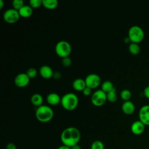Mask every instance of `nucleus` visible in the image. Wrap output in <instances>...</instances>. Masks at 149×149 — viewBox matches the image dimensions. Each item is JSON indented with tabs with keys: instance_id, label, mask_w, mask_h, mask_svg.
<instances>
[{
	"instance_id": "f257e3e1",
	"label": "nucleus",
	"mask_w": 149,
	"mask_h": 149,
	"mask_svg": "<svg viewBox=\"0 0 149 149\" xmlns=\"http://www.w3.org/2000/svg\"><path fill=\"white\" fill-rule=\"evenodd\" d=\"M80 137L81 134L79 130L74 127L65 129L61 134V140L62 144L69 147L77 144Z\"/></svg>"
},
{
	"instance_id": "f03ea898",
	"label": "nucleus",
	"mask_w": 149,
	"mask_h": 149,
	"mask_svg": "<svg viewBox=\"0 0 149 149\" xmlns=\"http://www.w3.org/2000/svg\"><path fill=\"white\" fill-rule=\"evenodd\" d=\"M35 115L38 121L42 123H46L49 122L52 119L54 111L49 106L42 105L37 107Z\"/></svg>"
},
{
	"instance_id": "7ed1b4c3",
	"label": "nucleus",
	"mask_w": 149,
	"mask_h": 149,
	"mask_svg": "<svg viewBox=\"0 0 149 149\" xmlns=\"http://www.w3.org/2000/svg\"><path fill=\"white\" fill-rule=\"evenodd\" d=\"M78 97L73 93H66L61 97V104L66 110L72 111L78 105Z\"/></svg>"
},
{
	"instance_id": "20e7f679",
	"label": "nucleus",
	"mask_w": 149,
	"mask_h": 149,
	"mask_svg": "<svg viewBox=\"0 0 149 149\" xmlns=\"http://www.w3.org/2000/svg\"><path fill=\"white\" fill-rule=\"evenodd\" d=\"M144 36V31L139 26H133L128 31V37L131 42L138 44L143 40Z\"/></svg>"
},
{
	"instance_id": "39448f33",
	"label": "nucleus",
	"mask_w": 149,
	"mask_h": 149,
	"mask_svg": "<svg viewBox=\"0 0 149 149\" xmlns=\"http://www.w3.org/2000/svg\"><path fill=\"white\" fill-rule=\"evenodd\" d=\"M71 52V45L66 41H60L55 45V52L61 58L68 57Z\"/></svg>"
},
{
	"instance_id": "423d86ee",
	"label": "nucleus",
	"mask_w": 149,
	"mask_h": 149,
	"mask_svg": "<svg viewBox=\"0 0 149 149\" xmlns=\"http://www.w3.org/2000/svg\"><path fill=\"white\" fill-rule=\"evenodd\" d=\"M107 100V93L104 92L101 89L94 92L91 97V103L97 107L104 105Z\"/></svg>"
},
{
	"instance_id": "0eeeda50",
	"label": "nucleus",
	"mask_w": 149,
	"mask_h": 149,
	"mask_svg": "<svg viewBox=\"0 0 149 149\" xmlns=\"http://www.w3.org/2000/svg\"><path fill=\"white\" fill-rule=\"evenodd\" d=\"M20 15L19 11L13 9H8L6 10L3 14V20L10 24L15 23L17 22L20 19Z\"/></svg>"
},
{
	"instance_id": "6e6552de",
	"label": "nucleus",
	"mask_w": 149,
	"mask_h": 149,
	"mask_svg": "<svg viewBox=\"0 0 149 149\" xmlns=\"http://www.w3.org/2000/svg\"><path fill=\"white\" fill-rule=\"evenodd\" d=\"M86 86L93 89L97 88L101 83L100 77L95 73L88 74L84 79Z\"/></svg>"
},
{
	"instance_id": "1a4fd4ad",
	"label": "nucleus",
	"mask_w": 149,
	"mask_h": 149,
	"mask_svg": "<svg viewBox=\"0 0 149 149\" xmlns=\"http://www.w3.org/2000/svg\"><path fill=\"white\" fill-rule=\"evenodd\" d=\"M30 77L26 73H20L16 75L14 79L15 84L19 87H24L27 86L30 82Z\"/></svg>"
},
{
	"instance_id": "9d476101",
	"label": "nucleus",
	"mask_w": 149,
	"mask_h": 149,
	"mask_svg": "<svg viewBox=\"0 0 149 149\" xmlns=\"http://www.w3.org/2000/svg\"><path fill=\"white\" fill-rule=\"evenodd\" d=\"M139 120L144 125L149 126V105L142 106L139 112Z\"/></svg>"
},
{
	"instance_id": "9b49d317",
	"label": "nucleus",
	"mask_w": 149,
	"mask_h": 149,
	"mask_svg": "<svg viewBox=\"0 0 149 149\" xmlns=\"http://www.w3.org/2000/svg\"><path fill=\"white\" fill-rule=\"evenodd\" d=\"M145 125L140 120H136L131 125L130 129L133 134L135 135H140L142 134L144 130Z\"/></svg>"
},
{
	"instance_id": "f8f14e48",
	"label": "nucleus",
	"mask_w": 149,
	"mask_h": 149,
	"mask_svg": "<svg viewBox=\"0 0 149 149\" xmlns=\"http://www.w3.org/2000/svg\"><path fill=\"white\" fill-rule=\"evenodd\" d=\"M40 76L46 79L51 78L54 75V72L52 68L48 65H43L40 68Z\"/></svg>"
},
{
	"instance_id": "ddd939ff",
	"label": "nucleus",
	"mask_w": 149,
	"mask_h": 149,
	"mask_svg": "<svg viewBox=\"0 0 149 149\" xmlns=\"http://www.w3.org/2000/svg\"><path fill=\"white\" fill-rule=\"evenodd\" d=\"M135 109V106L131 101H125L122 105V110L123 112L126 115L133 113Z\"/></svg>"
},
{
	"instance_id": "4468645a",
	"label": "nucleus",
	"mask_w": 149,
	"mask_h": 149,
	"mask_svg": "<svg viewBox=\"0 0 149 149\" xmlns=\"http://www.w3.org/2000/svg\"><path fill=\"white\" fill-rule=\"evenodd\" d=\"M47 101L49 104L51 105H56L61 102V98L57 93H51L48 94Z\"/></svg>"
},
{
	"instance_id": "2eb2a0df",
	"label": "nucleus",
	"mask_w": 149,
	"mask_h": 149,
	"mask_svg": "<svg viewBox=\"0 0 149 149\" xmlns=\"http://www.w3.org/2000/svg\"><path fill=\"white\" fill-rule=\"evenodd\" d=\"M72 86L75 90L78 91H82L86 87V84L84 79L78 78L73 81Z\"/></svg>"
},
{
	"instance_id": "dca6fc26",
	"label": "nucleus",
	"mask_w": 149,
	"mask_h": 149,
	"mask_svg": "<svg viewBox=\"0 0 149 149\" xmlns=\"http://www.w3.org/2000/svg\"><path fill=\"white\" fill-rule=\"evenodd\" d=\"M33 8L30 5H24L19 10V13L21 17H29L33 14Z\"/></svg>"
},
{
	"instance_id": "f3484780",
	"label": "nucleus",
	"mask_w": 149,
	"mask_h": 149,
	"mask_svg": "<svg viewBox=\"0 0 149 149\" xmlns=\"http://www.w3.org/2000/svg\"><path fill=\"white\" fill-rule=\"evenodd\" d=\"M31 102L34 106H36L37 107H40L42 105L43 97L40 94H34L31 97Z\"/></svg>"
},
{
	"instance_id": "a211bd4d",
	"label": "nucleus",
	"mask_w": 149,
	"mask_h": 149,
	"mask_svg": "<svg viewBox=\"0 0 149 149\" xmlns=\"http://www.w3.org/2000/svg\"><path fill=\"white\" fill-rule=\"evenodd\" d=\"M45 8L48 9H54L58 5L57 0H42V4Z\"/></svg>"
},
{
	"instance_id": "6ab92c4d",
	"label": "nucleus",
	"mask_w": 149,
	"mask_h": 149,
	"mask_svg": "<svg viewBox=\"0 0 149 149\" xmlns=\"http://www.w3.org/2000/svg\"><path fill=\"white\" fill-rule=\"evenodd\" d=\"M115 87L111 81L106 80L104 81L101 85V90L105 93H108L112 91Z\"/></svg>"
},
{
	"instance_id": "aec40b11",
	"label": "nucleus",
	"mask_w": 149,
	"mask_h": 149,
	"mask_svg": "<svg viewBox=\"0 0 149 149\" xmlns=\"http://www.w3.org/2000/svg\"><path fill=\"white\" fill-rule=\"evenodd\" d=\"M129 51L132 54L136 55L139 53L140 48L137 43L131 42L129 45Z\"/></svg>"
},
{
	"instance_id": "412c9836",
	"label": "nucleus",
	"mask_w": 149,
	"mask_h": 149,
	"mask_svg": "<svg viewBox=\"0 0 149 149\" xmlns=\"http://www.w3.org/2000/svg\"><path fill=\"white\" fill-rule=\"evenodd\" d=\"M107 100L112 103L115 102L117 100V95L116 94V89L114 88L112 91L107 93Z\"/></svg>"
},
{
	"instance_id": "4be33fe9",
	"label": "nucleus",
	"mask_w": 149,
	"mask_h": 149,
	"mask_svg": "<svg viewBox=\"0 0 149 149\" xmlns=\"http://www.w3.org/2000/svg\"><path fill=\"white\" fill-rule=\"evenodd\" d=\"M120 96L121 97V98L124 100L125 101H129L130 98L132 97V93L131 92L127 90V89H124L123 90L120 94Z\"/></svg>"
},
{
	"instance_id": "5701e85b",
	"label": "nucleus",
	"mask_w": 149,
	"mask_h": 149,
	"mask_svg": "<svg viewBox=\"0 0 149 149\" xmlns=\"http://www.w3.org/2000/svg\"><path fill=\"white\" fill-rule=\"evenodd\" d=\"M24 1L23 0H13L12 1V6L13 8L19 10L24 6Z\"/></svg>"
},
{
	"instance_id": "b1692460",
	"label": "nucleus",
	"mask_w": 149,
	"mask_h": 149,
	"mask_svg": "<svg viewBox=\"0 0 149 149\" xmlns=\"http://www.w3.org/2000/svg\"><path fill=\"white\" fill-rule=\"evenodd\" d=\"M91 149H104V143L100 140H95L91 145Z\"/></svg>"
},
{
	"instance_id": "393cba45",
	"label": "nucleus",
	"mask_w": 149,
	"mask_h": 149,
	"mask_svg": "<svg viewBox=\"0 0 149 149\" xmlns=\"http://www.w3.org/2000/svg\"><path fill=\"white\" fill-rule=\"evenodd\" d=\"M29 3L32 8H37L42 5V0H30Z\"/></svg>"
},
{
	"instance_id": "a878e982",
	"label": "nucleus",
	"mask_w": 149,
	"mask_h": 149,
	"mask_svg": "<svg viewBox=\"0 0 149 149\" xmlns=\"http://www.w3.org/2000/svg\"><path fill=\"white\" fill-rule=\"evenodd\" d=\"M26 74L30 77V79L34 78L37 76V70L35 68H30L27 69V70L26 72Z\"/></svg>"
},
{
	"instance_id": "bb28decb",
	"label": "nucleus",
	"mask_w": 149,
	"mask_h": 149,
	"mask_svg": "<svg viewBox=\"0 0 149 149\" xmlns=\"http://www.w3.org/2000/svg\"><path fill=\"white\" fill-rule=\"evenodd\" d=\"M62 63H63V66H65L66 67H68V66H70L71 63H72L71 59L69 56L62 58Z\"/></svg>"
},
{
	"instance_id": "cd10ccee",
	"label": "nucleus",
	"mask_w": 149,
	"mask_h": 149,
	"mask_svg": "<svg viewBox=\"0 0 149 149\" xmlns=\"http://www.w3.org/2000/svg\"><path fill=\"white\" fill-rule=\"evenodd\" d=\"M91 88L88 87L86 86V87L82 91L83 92V95H84L85 96H88V95H90L91 93Z\"/></svg>"
},
{
	"instance_id": "c85d7f7f",
	"label": "nucleus",
	"mask_w": 149,
	"mask_h": 149,
	"mask_svg": "<svg viewBox=\"0 0 149 149\" xmlns=\"http://www.w3.org/2000/svg\"><path fill=\"white\" fill-rule=\"evenodd\" d=\"M6 149H17V148L14 143H9L6 145Z\"/></svg>"
},
{
	"instance_id": "c756f323",
	"label": "nucleus",
	"mask_w": 149,
	"mask_h": 149,
	"mask_svg": "<svg viewBox=\"0 0 149 149\" xmlns=\"http://www.w3.org/2000/svg\"><path fill=\"white\" fill-rule=\"evenodd\" d=\"M144 94L146 97L149 99V86H147L144 89Z\"/></svg>"
},
{
	"instance_id": "7c9ffc66",
	"label": "nucleus",
	"mask_w": 149,
	"mask_h": 149,
	"mask_svg": "<svg viewBox=\"0 0 149 149\" xmlns=\"http://www.w3.org/2000/svg\"><path fill=\"white\" fill-rule=\"evenodd\" d=\"M57 149H70V147H68V146H65V145L62 144V146H59Z\"/></svg>"
},
{
	"instance_id": "2f4dec72",
	"label": "nucleus",
	"mask_w": 149,
	"mask_h": 149,
	"mask_svg": "<svg viewBox=\"0 0 149 149\" xmlns=\"http://www.w3.org/2000/svg\"><path fill=\"white\" fill-rule=\"evenodd\" d=\"M70 149H81L80 146L77 144H76L72 147H70Z\"/></svg>"
},
{
	"instance_id": "473e14b6",
	"label": "nucleus",
	"mask_w": 149,
	"mask_h": 149,
	"mask_svg": "<svg viewBox=\"0 0 149 149\" xmlns=\"http://www.w3.org/2000/svg\"><path fill=\"white\" fill-rule=\"evenodd\" d=\"M3 5H4V2L2 0H0V9H2L3 7Z\"/></svg>"
},
{
	"instance_id": "72a5a7b5",
	"label": "nucleus",
	"mask_w": 149,
	"mask_h": 149,
	"mask_svg": "<svg viewBox=\"0 0 149 149\" xmlns=\"http://www.w3.org/2000/svg\"><path fill=\"white\" fill-rule=\"evenodd\" d=\"M126 149H133V148H126Z\"/></svg>"
}]
</instances>
